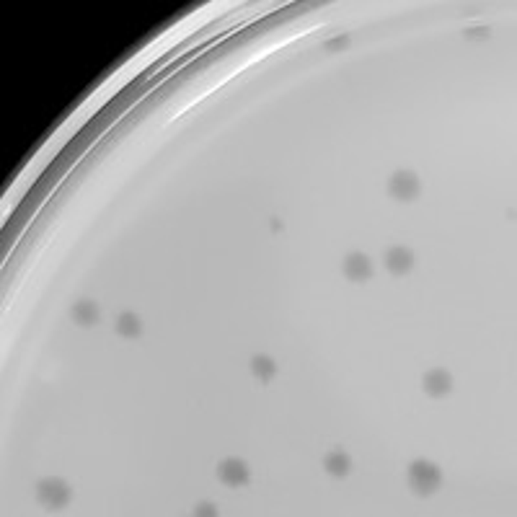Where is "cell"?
<instances>
[{"instance_id":"cell-1","label":"cell","mask_w":517,"mask_h":517,"mask_svg":"<svg viewBox=\"0 0 517 517\" xmlns=\"http://www.w3.org/2000/svg\"><path fill=\"white\" fill-rule=\"evenodd\" d=\"M439 481H442V476H439V471L432 466V463H427V461L411 463L409 484L414 486L417 494H432V491H437Z\"/></svg>"},{"instance_id":"cell-2","label":"cell","mask_w":517,"mask_h":517,"mask_svg":"<svg viewBox=\"0 0 517 517\" xmlns=\"http://www.w3.org/2000/svg\"><path fill=\"white\" fill-rule=\"evenodd\" d=\"M36 496H39V502L47 504V507H65V504L70 502V486L60 479H47V481L39 484V489H36Z\"/></svg>"},{"instance_id":"cell-3","label":"cell","mask_w":517,"mask_h":517,"mask_svg":"<svg viewBox=\"0 0 517 517\" xmlns=\"http://www.w3.org/2000/svg\"><path fill=\"white\" fill-rule=\"evenodd\" d=\"M388 191H390V197L398 199V202H411V199H417V194H419V181L411 171H398L396 176L390 178Z\"/></svg>"},{"instance_id":"cell-4","label":"cell","mask_w":517,"mask_h":517,"mask_svg":"<svg viewBox=\"0 0 517 517\" xmlns=\"http://www.w3.org/2000/svg\"><path fill=\"white\" fill-rule=\"evenodd\" d=\"M341 272H344L347 279H352V282H365V279L373 277V264H370V259L365 254H352L344 259Z\"/></svg>"},{"instance_id":"cell-5","label":"cell","mask_w":517,"mask_h":517,"mask_svg":"<svg viewBox=\"0 0 517 517\" xmlns=\"http://www.w3.org/2000/svg\"><path fill=\"white\" fill-rule=\"evenodd\" d=\"M218 479L223 484H228V486H243V484H248V468L243 461H235V458H230V461L220 463L218 468Z\"/></svg>"},{"instance_id":"cell-6","label":"cell","mask_w":517,"mask_h":517,"mask_svg":"<svg viewBox=\"0 0 517 517\" xmlns=\"http://www.w3.org/2000/svg\"><path fill=\"white\" fill-rule=\"evenodd\" d=\"M385 267H388L393 275H406V272L414 267V254L404 246L388 248V254H385Z\"/></svg>"},{"instance_id":"cell-7","label":"cell","mask_w":517,"mask_h":517,"mask_svg":"<svg viewBox=\"0 0 517 517\" xmlns=\"http://www.w3.org/2000/svg\"><path fill=\"white\" fill-rule=\"evenodd\" d=\"M425 390L430 393V396H445V393H450V388H453V378L447 375L445 370H430L425 375Z\"/></svg>"},{"instance_id":"cell-8","label":"cell","mask_w":517,"mask_h":517,"mask_svg":"<svg viewBox=\"0 0 517 517\" xmlns=\"http://www.w3.org/2000/svg\"><path fill=\"white\" fill-rule=\"evenodd\" d=\"M70 316L78 326H93V324L99 321V308H96L91 300H80V303L73 305Z\"/></svg>"},{"instance_id":"cell-9","label":"cell","mask_w":517,"mask_h":517,"mask_svg":"<svg viewBox=\"0 0 517 517\" xmlns=\"http://www.w3.org/2000/svg\"><path fill=\"white\" fill-rule=\"evenodd\" d=\"M114 326H117V334L127 336V339H135V336H140V331H142L140 319H137L135 313H122Z\"/></svg>"},{"instance_id":"cell-10","label":"cell","mask_w":517,"mask_h":517,"mask_svg":"<svg viewBox=\"0 0 517 517\" xmlns=\"http://www.w3.org/2000/svg\"><path fill=\"white\" fill-rule=\"evenodd\" d=\"M324 466H326V471L331 476H347L349 468H352V461H349V455L339 453V450H334V453L326 455V461H324Z\"/></svg>"},{"instance_id":"cell-11","label":"cell","mask_w":517,"mask_h":517,"mask_svg":"<svg viewBox=\"0 0 517 517\" xmlns=\"http://www.w3.org/2000/svg\"><path fill=\"white\" fill-rule=\"evenodd\" d=\"M251 370H254V375L259 378V380H272L277 373V365L270 360V357H264V354H259V357H254L251 360Z\"/></svg>"},{"instance_id":"cell-12","label":"cell","mask_w":517,"mask_h":517,"mask_svg":"<svg viewBox=\"0 0 517 517\" xmlns=\"http://www.w3.org/2000/svg\"><path fill=\"white\" fill-rule=\"evenodd\" d=\"M336 47H347V39H334L326 44V50H336Z\"/></svg>"},{"instance_id":"cell-13","label":"cell","mask_w":517,"mask_h":517,"mask_svg":"<svg viewBox=\"0 0 517 517\" xmlns=\"http://www.w3.org/2000/svg\"><path fill=\"white\" fill-rule=\"evenodd\" d=\"M197 515H215V510H210V504H202L197 510Z\"/></svg>"}]
</instances>
